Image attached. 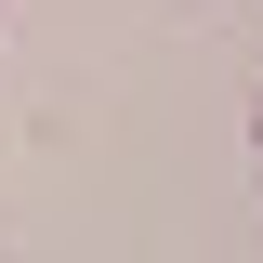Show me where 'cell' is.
<instances>
[{"label": "cell", "instance_id": "obj_1", "mask_svg": "<svg viewBox=\"0 0 263 263\" xmlns=\"http://www.w3.org/2000/svg\"><path fill=\"white\" fill-rule=\"evenodd\" d=\"M250 132H263V105H250Z\"/></svg>", "mask_w": 263, "mask_h": 263}]
</instances>
